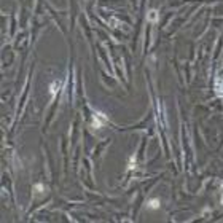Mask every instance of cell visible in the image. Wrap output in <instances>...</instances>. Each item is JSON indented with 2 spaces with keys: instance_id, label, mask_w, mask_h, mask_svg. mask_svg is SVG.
I'll return each mask as SVG.
<instances>
[{
  "instance_id": "cell-1",
  "label": "cell",
  "mask_w": 223,
  "mask_h": 223,
  "mask_svg": "<svg viewBox=\"0 0 223 223\" xmlns=\"http://www.w3.org/2000/svg\"><path fill=\"white\" fill-rule=\"evenodd\" d=\"M105 116L102 115V113H94V128L96 129H99L100 126H102V123H105Z\"/></svg>"
},
{
  "instance_id": "cell-2",
  "label": "cell",
  "mask_w": 223,
  "mask_h": 223,
  "mask_svg": "<svg viewBox=\"0 0 223 223\" xmlns=\"http://www.w3.org/2000/svg\"><path fill=\"white\" fill-rule=\"evenodd\" d=\"M160 206H161L160 199H150V201L147 202V209H152V210H156V209H160Z\"/></svg>"
},
{
  "instance_id": "cell-3",
  "label": "cell",
  "mask_w": 223,
  "mask_h": 223,
  "mask_svg": "<svg viewBox=\"0 0 223 223\" xmlns=\"http://www.w3.org/2000/svg\"><path fill=\"white\" fill-rule=\"evenodd\" d=\"M147 19L150 21V22H156L158 21V11L156 10H150L147 13Z\"/></svg>"
},
{
  "instance_id": "cell-4",
  "label": "cell",
  "mask_w": 223,
  "mask_h": 223,
  "mask_svg": "<svg viewBox=\"0 0 223 223\" xmlns=\"http://www.w3.org/2000/svg\"><path fill=\"white\" fill-rule=\"evenodd\" d=\"M215 89H217V94H218L220 97H223V80H221V78H218V80H217Z\"/></svg>"
}]
</instances>
